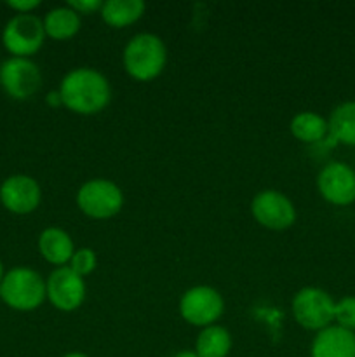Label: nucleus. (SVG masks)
I'll return each mask as SVG.
<instances>
[{
	"instance_id": "nucleus-1",
	"label": "nucleus",
	"mask_w": 355,
	"mask_h": 357,
	"mask_svg": "<svg viewBox=\"0 0 355 357\" xmlns=\"http://www.w3.org/2000/svg\"><path fill=\"white\" fill-rule=\"evenodd\" d=\"M63 107L77 115H96L108 107L111 87L106 77L90 66H79L66 73L59 84Z\"/></svg>"
},
{
	"instance_id": "nucleus-2",
	"label": "nucleus",
	"mask_w": 355,
	"mask_h": 357,
	"mask_svg": "<svg viewBox=\"0 0 355 357\" xmlns=\"http://www.w3.org/2000/svg\"><path fill=\"white\" fill-rule=\"evenodd\" d=\"M122 63L132 79L148 82L166 68L167 47L159 35L143 31L129 38L122 52Z\"/></svg>"
},
{
	"instance_id": "nucleus-3",
	"label": "nucleus",
	"mask_w": 355,
	"mask_h": 357,
	"mask_svg": "<svg viewBox=\"0 0 355 357\" xmlns=\"http://www.w3.org/2000/svg\"><path fill=\"white\" fill-rule=\"evenodd\" d=\"M45 298V279L30 267L10 268L0 282V300L17 312L37 310Z\"/></svg>"
},
{
	"instance_id": "nucleus-4",
	"label": "nucleus",
	"mask_w": 355,
	"mask_h": 357,
	"mask_svg": "<svg viewBox=\"0 0 355 357\" xmlns=\"http://www.w3.org/2000/svg\"><path fill=\"white\" fill-rule=\"evenodd\" d=\"M77 208L93 220L113 218L124 208V192L115 181L93 178L80 185L75 195Z\"/></svg>"
},
{
	"instance_id": "nucleus-5",
	"label": "nucleus",
	"mask_w": 355,
	"mask_h": 357,
	"mask_svg": "<svg viewBox=\"0 0 355 357\" xmlns=\"http://www.w3.org/2000/svg\"><path fill=\"white\" fill-rule=\"evenodd\" d=\"M334 305L336 302L326 289L306 286L292 296L291 310L299 326L319 333L324 328L334 324Z\"/></svg>"
},
{
	"instance_id": "nucleus-6",
	"label": "nucleus",
	"mask_w": 355,
	"mask_h": 357,
	"mask_svg": "<svg viewBox=\"0 0 355 357\" xmlns=\"http://www.w3.org/2000/svg\"><path fill=\"white\" fill-rule=\"evenodd\" d=\"M180 316L188 324L197 328H207L225 312V300L221 293L212 286H194L188 288L180 298Z\"/></svg>"
},
{
	"instance_id": "nucleus-7",
	"label": "nucleus",
	"mask_w": 355,
	"mask_h": 357,
	"mask_svg": "<svg viewBox=\"0 0 355 357\" xmlns=\"http://www.w3.org/2000/svg\"><path fill=\"white\" fill-rule=\"evenodd\" d=\"M44 21L37 14H16L6 23L2 44L14 58H28L44 45Z\"/></svg>"
},
{
	"instance_id": "nucleus-8",
	"label": "nucleus",
	"mask_w": 355,
	"mask_h": 357,
	"mask_svg": "<svg viewBox=\"0 0 355 357\" xmlns=\"http://www.w3.org/2000/svg\"><path fill=\"white\" fill-rule=\"evenodd\" d=\"M0 86L13 100H30L42 86L40 68L30 58L10 56L0 65Z\"/></svg>"
},
{
	"instance_id": "nucleus-9",
	"label": "nucleus",
	"mask_w": 355,
	"mask_h": 357,
	"mask_svg": "<svg viewBox=\"0 0 355 357\" xmlns=\"http://www.w3.org/2000/svg\"><path fill=\"white\" fill-rule=\"evenodd\" d=\"M320 197L333 206H350L355 202V169L341 160L327 162L317 174Z\"/></svg>"
},
{
	"instance_id": "nucleus-10",
	"label": "nucleus",
	"mask_w": 355,
	"mask_h": 357,
	"mask_svg": "<svg viewBox=\"0 0 355 357\" xmlns=\"http://www.w3.org/2000/svg\"><path fill=\"white\" fill-rule=\"evenodd\" d=\"M86 281L72 271L68 265L58 267L45 279V295L51 305L61 312H73L80 309L86 300Z\"/></svg>"
},
{
	"instance_id": "nucleus-11",
	"label": "nucleus",
	"mask_w": 355,
	"mask_h": 357,
	"mask_svg": "<svg viewBox=\"0 0 355 357\" xmlns=\"http://www.w3.org/2000/svg\"><path fill=\"white\" fill-rule=\"evenodd\" d=\"M253 218L268 230L291 229L296 222V208L291 199L278 190L258 192L251 202Z\"/></svg>"
},
{
	"instance_id": "nucleus-12",
	"label": "nucleus",
	"mask_w": 355,
	"mask_h": 357,
	"mask_svg": "<svg viewBox=\"0 0 355 357\" xmlns=\"http://www.w3.org/2000/svg\"><path fill=\"white\" fill-rule=\"evenodd\" d=\"M42 188L28 174H13L0 185V202L13 215H30L40 206Z\"/></svg>"
},
{
	"instance_id": "nucleus-13",
	"label": "nucleus",
	"mask_w": 355,
	"mask_h": 357,
	"mask_svg": "<svg viewBox=\"0 0 355 357\" xmlns=\"http://www.w3.org/2000/svg\"><path fill=\"white\" fill-rule=\"evenodd\" d=\"M310 357H355V331L338 324L324 328L313 337Z\"/></svg>"
},
{
	"instance_id": "nucleus-14",
	"label": "nucleus",
	"mask_w": 355,
	"mask_h": 357,
	"mask_svg": "<svg viewBox=\"0 0 355 357\" xmlns=\"http://www.w3.org/2000/svg\"><path fill=\"white\" fill-rule=\"evenodd\" d=\"M37 244L42 258L51 265H56V268L68 265L77 250L70 234L59 227H47L42 230Z\"/></svg>"
},
{
	"instance_id": "nucleus-15",
	"label": "nucleus",
	"mask_w": 355,
	"mask_h": 357,
	"mask_svg": "<svg viewBox=\"0 0 355 357\" xmlns=\"http://www.w3.org/2000/svg\"><path fill=\"white\" fill-rule=\"evenodd\" d=\"M145 9L143 0H106L101 6L100 16L108 26L125 28L141 20Z\"/></svg>"
},
{
	"instance_id": "nucleus-16",
	"label": "nucleus",
	"mask_w": 355,
	"mask_h": 357,
	"mask_svg": "<svg viewBox=\"0 0 355 357\" xmlns=\"http://www.w3.org/2000/svg\"><path fill=\"white\" fill-rule=\"evenodd\" d=\"M289 131L298 142L301 143H320L326 136H329V126L327 119L312 110L299 112L291 119Z\"/></svg>"
},
{
	"instance_id": "nucleus-17",
	"label": "nucleus",
	"mask_w": 355,
	"mask_h": 357,
	"mask_svg": "<svg viewBox=\"0 0 355 357\" xmlns=\"http://www.w3.org/2000/svg\"><path fill=\"white\" fill-rule=\"evenodd\" d=\"M44 30L52 40H68L80 30V16L68 6L54 7L44 16Z\"/></svg>"
},
{
	"instance_id": "nucleus-18",
	"label": "nucleus",
	"mask_w": 355,
	"mask_h": 357,
	"mask_svg": "<svg viewBox=\"0 0 355 357\" xmlns=\"http://www.w3.org/2000/svg\"><path fill=\"white\" fill-rule=\"evenodd\" d=\"M329 136L336 143L355 146V100L343 101L333 108L329 119Z\"/></svg>"
},
{
	"instance_id": "nucleus-19",
	"label": "nucleus",
	"mask_w": 355,
	"mask_h": 357,
	"mask_svg": "<svg viewBox=\"0 0 355 357\" xmlns=\"http://www.w3.org/2000/svg\"><path fill=\"white\" fill-rule=\"evenodd\" d=\"M232 351V335L225 326L212 324L202 328L195 342V354L198 357H226Z\"/></svg>"
},
{
	"instance_id": "nucleus-20",
	"label": "nucleus",
	"mask_w": 355,
	"mask_h": 357,
	"mask_svg": "<svg viewBox=\"0 0 355 357\" xmlns=\"http://www.w3.org/2000/svg\"><path fill=\"white\" fill-rule=\"evenodd\" d=\"M334 324L355 331V295L343 296L334 305Z\"/></svg>"
},
{
	"instance_id": "nucleus-21",
	"label": "nucleus",
	"mask_w": 355,
	"mask_h": 357,
	"mask_svg": "<svg viewBox=\"0 0 355 357\" xmlns=\"http://www.w3.org/2000/svg\"><path fill=\"white\" fill-rule=\"evenodd\" d=\"M96 265L97 257L96 253H94V250H90V248H79V250H75V253H73L68 267L72 268L75 274H79L80 278H86V275L93 274Z\"/></svg>"
},
{
	"instance_id": "nucleus-22",
	"label": "nucleus",
	"mask_w": 355,
	"mask_h": 357,
	"mask_svg": "<svg viewBox=\"0 0 355 357\" xmlns=\"http://www.w3.org/2000/svg\"><path fill=\"white\" fill-rule=\"evenodd\" d=\"M66 6L75 10L79 16H90L94 13H100L103 2L101 0H70Z\"/></svg>"
},
{
	"instance_id": "nucleus-23",
	"label": "nucleus",
	"mask_w": 355,
	"mask_h": 357,
	"mask_svg": "<svg viewBox=\"0 0 355 357\" xmlns=\"http://www.w3.org/2000/svg\"><path fill=\"white\" fill-rule=\"evenodd\" d=\"M7 6L17 14H31L37 7H40V0H9Z\"/></svg>"
},
{
	"instance_id": "nucleus-24",
	"label": "nucleus",
	"mask_w": 355,
	"mask_h": 357,
	"mask_svg": "<svg viewBox=\"0 0 355 357\" xmlns=\"http://www.w3.org/2000/svg\"><path fill=\"white\" fill-rule=\"evenodd\" d=\"M47 103L52 105V107H61V96H59V91H54V93L47 94Z\"/></svg>"
},
{
	"instance_id": "nucleus-25",
	"label": "nucleus",
	"mask_w": 355,
	"mask_h": 357,
	"mask_svg": "<svg viewBox=\"0 0 355 357\" xmlns=\"http://www.w3.org/2000/svg\"><path fill=\"white\" fill-rule=\"evenodd\" d=\"M173 357H198V356L191 351H181V352H178V354H174Z\"/></svg>"
},
{
	"instance_id": "nucleus-26",
	"label": "nucleus",
	"mask_w": 355,
	"mask_h": 357,
	"mask_svg": "<svg viewBox=\"0 0 355 357\" xmlns=\"http://www.w3.org/2000/svg\"><path fill=\"white\" fill-rule=\"evenodd\" d=\"M63 357H89V356L84 354V352H68V354H65Z\"/></svg>"
},
{
	"instance_id": "nucleus-27",
	"label": "nucleus",
	"mask_w": 355,
	"mask_h": 357,
	"mask_svg": "<svg viewBox=\"0 0 355 357\" xmlns=\"http://www.w3.org/2000/svg\"><path fill=\"white\" fill-rule=\"evenodd\" d=\"M3 275H6V272H3V264H2V260H0V282H2Z\"/></svg>"
}]
</instances>
